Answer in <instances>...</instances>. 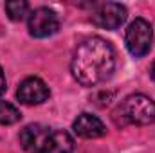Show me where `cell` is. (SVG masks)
I'll use <instances>...</instances> for the list:
<instances>
[{"mask_svg":"<svg viewBox=\"0 0 155 153\" xmlns=\"http://www.w3.org/2000/svg\"><path fill=\"white\" fill-rule=\"evenodd\" d=\"M5 13H7V16L11 20L20 22V20H24L29 15V4L25 0H11V2H5Z\"/></svg>","mask_w":155,"mask_h":153,"instance_id":"10","label":"cell"},{"mask_svg":"<svg viewBox=\"0 0 155 153\" xmlns=\"http://www.w3.org/2000/svg\"><path fill=\"white\" fill-rule=\"evenodd\" d=\"M121 115V124H135V126H148L155 122V101L144 94H132L128 96L114 112V117Z\"/></svg>","mask_w":155,"mask_h":153,"instance_id":"2","label":"cell"},{"mask_svg":"<svg viewBox=\"0 0 155 153\" xmlns=\"http://www.w3.org/2000/svg\"><path fill=\"white\" fill-rule=\"evenodd\" d=\"M92 24L99 29L114 31L121 27L126 20V7L117 2H101L92 11Z\"/></svg>","mask_w":155,"mask_h":153,"instance_id":"5","label":"cell"},{"mask_svg":"<svg viewBox=\"0 0 155 153\" xmlns=\"http://www.w3.org/2000/svg\"><path fill=\"white\" fill-rule=\"evenodd\" d=\"M116 69V50L110 41L99 36L87 38L76 49L71 72L79 85L96 86L114 74Z\"/></svg>","mask_w":155,"mask_h":153,"instance_id":"1","label":"cell"},{"mask_svg":"<svg viewBox=\"0 0 155 153\" xmlns=\"http://www.w3.org/2000/svg\"><path fill=\"white\" fill-rule=\"evenodd\" d=\"M72 130L78 137H83V139H97L107 133V126L103 124V121L88 112H83L74 119Z\"/></svg>","mask_w":155,"mask_h":153,"instance_id":"8","label":"cell"},{"mask_svg":"<svg viewBox=\"0 0 155 153\" xmlns=\"http://www.w3.org/2000/svg\"><path fill=\"white\" fill-rule=\"evenodd\" d=\"M5 88H7V85H5V76H4V70H2V67H0V96L5 92Z\"/></svg>","mask_w":155,"mask_h":153,"instance_id":"12","label":"cell"},{"mask_svg":"<svg viewBox=\"0 0 155 153\" xmlns=\"http://www.w3.org/2000/svg\"><path fill=\"white\" fill-rule=\"evenodd\" d=\"M51 132H52L51 128L38 124V122L27 124L22 128V132L18 135L20 146L27 153H43L45 146H47V141L51 137Z\"/></svg>","mask_w":155,"mask_h":153,"instance_id":"6","label":"cell"},{"mask_svg":"<svg viewBox=\"0 0 155 153\" xmlns=\"http://www.w3.org/2000/svg\"><path fill=\"white\" fill-rule=\"evenodd\" d=\"M152 41H153V29L148 20L135 18L128 25L126 34H124V43L132 56H135V58L146 56L152 49Z\"/></svg>","mask_w":155,"mask_h":153,"instance_id":"3","label":"cell"},{"mask_svg":"<svg viewBox=\"0 0 155 153\" xmlns=\"http://www.w3.org/2000/svg\"><path fill=\"white\" fill-rule=\"evenodd\" d=\"M27 29H29V34L35 38H49L58 33L60 18L49 7H36L35 11L29 13Z\"/></svg>","mask_w":155,"mask_h":153,"instance_id":"4","label":"cell"},{"mask_svg":"<svg viewBox=\"0 0 155 153\" xmlns=\"http://www.w3.org/2000/svg\"><path fill=\"white\" fill-rule=\"evenodd\" d=\"M20 117H22V114L15 105H11L7 101H0V124H4V126L15 124L20 121Z\"/></svg>","mask_w":155,"mask_h":153,"instance_id":"11","label":"cell"},{"mask_svg":"<svg viewBox=\"0 0 155 153\" xmlns=\"http://www.w3.org/2000/svg\"><path fill=\"white\" fill-rule=\"evenodd\" d=\"M150 76L155 81V60H153V63H152V67H150Z\"/></svg>","mask_w":155,"mask_h":153,"instance_id":"13","label":"cell"},{"mask_svg":"<svg viewBox=\"0 0 155 153\" xmlns=\"http://www.w3.org/2000/svg\"><path fill=\"white\" fill-rule=\"evenodd\" d=\"M49 96H51L49 86L45 85L43 79L36 76L25 77L18 85V90H16V97L24 105H41L49 99Z\"/></svg>","mask_w":155,"mask_h":153,"instance_id":"7","label":"cell"},{"mask_svg":"<svg viewBox=\"0 0 155 153\" xmlns=\"http://www.w3.org/2000/svg\"><path fill=\"white\" fill-rule=\"evenodd\" d=\"M43 153H74V139L65 130H52Z\"/></svg>","mask_w":155,"mask_h":153,"instance_id":"9","label":"cell"}]
</instances>
